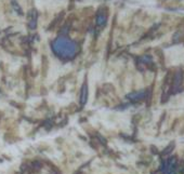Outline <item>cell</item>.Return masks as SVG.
Here are the masks:
<instances>
[{"label":"cell","instance_id":"3957f363","mask_svg":"<svg viewBox=\"0 0 184 174\" xmlns=\"http://www.w3.org/2000/svg\"><path fill=\"white\" fill-rule=\"evenodd\" d=\"M174 106L184 108V93L181 94V95H179L178 98H174Z\"/></svg>","mask_w":184,"mask_h":174},{"label":"cell","instance_id":"6da1fadb","mask_svg":"<svg viewBox=\"0 0 184 174\" xmlns=\"http://www.w3.org/2000/svg\"><path fill=\"white\" fill-rule=\"evenodd\" d=\"M53 49L63 58H72L76 52V46L66 38H59L53 43Z\"/></svg>","mask_w":184,"mask_h":174},{"label":"cell","instance_id":"277c9868","mask_svg":"<svg viewBox=\"0 0 184 174\" xmlns=\"http://www.w3.org/2000/svg\"><path fill=\"white\" fill-rule=\"evenodd\" d=\"M174 167H176V159H170L167 164V172L169 174H173Z\"/></svg>","mask_w":184,"mask_h":174},{"label":"cell","instance_id":"7a4b0ae2","mask_svg":"<svg viewBox=\"0 0 184 174\" xmlns=\"http://www.w3.org/2000/svg\"><path fill=\"white\" fill-rule=\"evenodd\" d=\"M165 56L167 65L177 66L184 62V47L183 46H174L165 50Z\"/></svg>","mask_w":184,"mask_h":174}]
</instances>
